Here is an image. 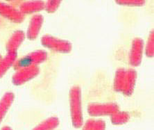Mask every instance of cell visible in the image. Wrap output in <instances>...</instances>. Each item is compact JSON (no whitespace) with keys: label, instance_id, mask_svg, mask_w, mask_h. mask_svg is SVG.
<instances>
[{"label":"cell","instance_id":"6","mask_svg":"<svg viewBox=\"0 0 154 130\" xmlns=\"http://www.w3.org/2000/svg\"><path fill=\"white\" fill-rule=\"evenodd\" d=\"M144 51V41L140 38H135L132 42V46L129 56V61L131 65L137 67L142 62Z\"/></svg>","mask_w":154,"mask_h":130},{"label":"cell","instance_id":"19","mask_svg":"<svg viewBox=\"0 0 154 130\" xmlns=\"http://www.w3.org/2000/svg\"><path fill=\"white\" fill-rule=\"evenodd\" d=\"M116 3L124 6H142L145 4V1H143V0H117Z\"/></svg>","mask_w":154,"mask_h":130},{"label":"cell","instance_id":"2","mask_svg":"<svg viewBox=\"0 0 154 130\" xmlns=\"http://www.w3.org/2000/svg\"><path fill=\"white\" fill-rule=\"evenodd\" d=\"M47 53L44 50H37V51L31 52L27 55L15 61L13 65L15 70H20L21 68L31 67V66H38L47 60Z\"/></svg>","mask_w":154,"mask_h":130},{"label":"cell","instance_id":"11","mask_svg":"<svg viewBox=\"0 0 154 130\" xmlns=\"http://www.w3.org/2000/svg\"><path fill=\"white\" fill-rule=\"evenodd\" d=\"M45 4L42 1L25 2L20 6V11L23 15L39 12L45 8Z\"/></svg>","mask_w":154,"mask_h":130},{"label":"cell","instance_id":"13","mask_svg":"<svg viewBox=\"0 0 154 130\" xmlns=\"http://www.w3.org/2000/svg\"><path fill=\"white\" fill-rule=\"evenodd\" d=\"M14 98L15 96L13 93L8 92L4 94L0 100V124L7 113L8 109L12 105Z\"/></svg>","mask_w":154,"mask_h":130},{"label":"cell","instance_id":"23","mask_svg":"<svg viewBox=\"0 0 154 130\" xmlns=\"http://www.w3.org/2000/svg\"><path fill=\"white\" fill-rule=\"evenodd\" d=\"M2 59V56H1V54H0V60H1Z\"/></svg>","mask_w":154,"mask_h":130},{"label":"cell","instance_id":"3","mask_svg":"<svg viewBox=\"0 0 154 130\" xmlns=\"http://www.w3.org/2000/svg\"><path fill=\"white\" fill-rule=\"evenodd\" d=\"M43 46L59 53H69L72 49V45L69 41L59 39L51 35H45L41 38Z\"/></svg>","mask_w":154,"mask_h":130},{"label":"cell","instance_id":"22","mask_svg":"<svg viewBox=\"0 0 154 130\" xmlns=\"http://www.w3.org/2000/svg\"><path fill=\"white\" fill-rule=\"evenodd\" d=\"M1 130H13V129H11V127H9L8 126H4V127H2Z\"/></svg>","mask_w":154,"mask_h":130},{"label":"cell","instance_id":"9","mask_svg":"<svg viewBox=\"0 0 154 130\" xmlns=\"http://www.w3.org/2000/svg\"><path fill=\"white\" fill-rule=\"evenodd\" d=\"M137 79V72L133 69H128L126 72L125 81L122 92L126 96H131L134 91Z\"/></svg>","mask_w":154,"mask_h":130},{"label":"cell","instance_id":"10","mask_svg":"<svg viewBox=\"0 0 154 130\" xmlns=\"http://www.w3.org/2000/svg\"><path fill=\"white\" fill-rule=\"evenodd\" d=\"M24 38H25V34L24 31L21 30L15 31L9 38L7 44H6V48L7 52H17V49L23 43Z\"/></svg>","mask_w":154,"mask_h":130},{"label":"cell","instance_id":"16","mask_svg":"<svg viewBox=\"0 0 154 130\" xmlns=\"http://www.w3.org/2000/svg\"><path fill=\"white\" fill-rule=\"evenodd\" d=\"M111 116V122L115 125H121L127 122L130 119L128 113L125 111H117Z\"/></svg>","mask_w":154,"mask_h":130},{"label":"cell","instance_id":"1","mask_svg":"<svg viewBox=\"0 0 154 130\" xmlns=\"http://www.w3.org/2000/svg\"><path fill=\"white\" fill-rule=\"evenodd\" d=\"M70 116L72 122L75 128H80L83 124V116L81 101V90L79 86H73L69 95Z\"/></svg>","mask_w":154,"mask_h":130},{"label":"cell","instance_id":"21","mask_svg":"<svg viewBox=\"0 0 154 130\" xmlns=\"http://www.w3.org/2000/svg\"><path fill=\"white\" fill-rule=\"evenodd\" d=\"M95 120L94 119H89L85 123L84 126L83 127L82 130H92L94 125Z\"/></svg>","mask_w":154,"mask_h":130},{"label":"cell","instance_id":"20","mask_svg":"<svg viewBox=\"0 0 154 130\" xmlns=\"http://www.w3.org/2000/svg\"><path fill=\"white\" fill-rule=\"evenodd\" d=\"M106 122L102 120H95L92 130H106Z\"/></svg>","mask_w":154,"mask_h":130},{"label":"cell","instance_id":"8","mask_svg":"<svg viewBox=\"0 0 154 130\" xmlns=\"http://www.w3.org/2000/svg\"><path fill=\"white\" fill-rule=\"evenodd\" d=\"M43 22L44 18L40 14L35 15L31 17L26 32V36L29 40H35L38 37Z\"/></svg>","mask_w":154,"mask_h":130},{"label":"cell","instance_id":"7","mask_svg":"<svg viewBox=\"0 0 154 130\" xmlns=\"http://www.w3.org/2000/svg\"><path fill=\"white\" fill-rule=\"evenodd\" d=\"M0 15L15 23H21L24 20V15L20 10L3 2H0Z\"/></svg>","mask_w":154,"mask_h":130},{"label":"cell","instance_id":"12","mask_svg":"<svg viewBox=\"0 0 154 130\" xmlns=\"http://www.w3.org/2000/svg\"><path fill=\"white\" fill-rule=\"evenodd\" d=\"M17 52H8L7 54L0 60V78L7 72L11 66L14 65L17 60Z\"/></svg>","mask_w":154,"mask_h":130},{"label":"cell","instance_id":"5","mask_svg":"<svg viewBox=\"0 0 154 130\" xmlns=\"http://www.w3.org/2000/svg\"><path fill=\"white\" fill-rule=\"evenodd\" d=\"M40 69L38 66L23 68L17 70L13 76L12 81L15 86H20L35 78L39 74Z\"/></svg>","mask_w":154,"mask_h":130},{"label":"cell","instance_id":"4","mask_svg":"<svg viewBox=\"0 0 154 130\" xmlns=\"http://www.w3.org/2000/svg\"><path fill=\"white\" fill-rule=\"evenodd\" d=\"M119 111V107L115 103H91L88 106V112L91 116H112Z\"/></svg>","mask_w":154,"mask_h":130},{"label":"cell","instance_id":"17","mask_svg":"<svg viewBox=\"0 0 154 130\" xmlns=\"http://www.w3.org/2000/svg\"><path fill=\"white\" fill-rule=\"evenodd\" d=\"M153 41H154V35L153 31H151L149 33L148 40H147L146 45V55L152 58L154 54V48H153Z\"/></svg>","mask_w":154,"mask_h":130},{"label":"cell","instance_id":"15","mask_svg":"<svg viewBox=\"0 0 154 130\" xmlns=\"http://www.w3.org/2000/svg\"><path fill=\"white\" fill-rule=\"evenodd\" d=\"M59 125V120L56 117H51L40 123L33 130H54Z\"/></svg>","mask_w":154,"mask_h":130},{"label":"cell","instance_id":"14","mask_svg":"<svg viewBox=\"0 0 154 130\" xmlns=\"http://www.w3.org/2000/svg\"><path fill=\"white\" fill-rule=\"evenodd\" d=\"M126 70L124 68H119L115 73L114 79V90L116 92H122L124 81H125Z\"/></svg>","mask_w":154,"mask_h":130},{"label":"cell","instance_id":"18","mask_svg":"<svg viewBox=\"0 0 154 130\" xmlns=\"http://www.w3.org/2000/svg\"><path fill=\"white\" fill-rule=\"evenodd\" d=\"M61 4V1L58 0H51L48 1L45 4V8L47 11V12L49 13H53L57 10Z\"/></svg>","mask_w":154,"mask_h":130}]
</instances>
